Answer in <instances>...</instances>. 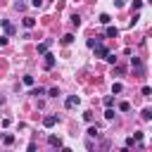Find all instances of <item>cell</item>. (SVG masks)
<instances>
[{
  "label": "cell",
  "instance_id": "277c9868",
  "mask_svg": "<svg viewBox=\"0 0 152 152\" xmlns=\"http://www.w3.org/2000/svg\"><path fill=\"white\" fill-rule=\"evenodd\" d=\"M0 26L5 28V33H7V36H12V33H14V26H12L7 19H2V21H0Z\"/></svg>",
  "mask_w": 152,
  "mask_h": 152
},
{
  "label": "cell",
  "instance_id": "9c48e42d",
  "mask_svg": "<svg viewBox=\"0 0 152 152\" xmlns=\"http://www.w3.org/2000/svg\"><path fill=\"white\" fill-rule=\"evenodd\" d=\"M50 43H52V40H43V43L38 45V52H40V55H45V52H48V48H50Z\"/></svg>",
  "mask_w": 152,
  "mask_h": 152
},
{
  "label": "cell",
  "instance_id": "f546056e",
  "mask_svg": "<svg viewBox=\"0 0 152 152\" xmlns=\"http://www.w3.org/2000/svg\"><path fill=\"white\" fill-rule=\"evenodd\" d=\"M147 2H150V5H152V0H147Z\"/></svg>",
  "mask_w": 152,
  "mask_h": 152
},
{
  "label": "cell",
  "instance_id": "7a4b0ae2",
  "mask_svg": "<svg viewBox=\"0 0 152 152\" xmlns=\"http://www.w3.org/2000/svg\"><path fill=\"white\" fill-rule=\"evenodd\" d=\"M78 102H81V97H78V95H69V97L64 100V104H66V109H71V107H76Z\"/></svg>",
  "mask_w": 152,
  "mask_h": 152
},
{
  "label": "cell",
  "instance_id": "30bf717a",
  "mask_svg": "<svg viewBox=\"0 0 152 152\" xmlns=\"http://www.w3.org/2000/svg\"><path fill=\"white\" fill-rule=\"evenodd\" d=\"M21 81H24V86H28V88H33V86H36V78H33V76H28V74H26Z\"/></svg>",
  "mask_w": 152,
  "mask_h": 152
},
{
  "label": "cell",
  "instance_id": "484cf974",
  "mask_svg": "<svg viewBox=\"0 0 152 152\" xmlns=\"http://www.w3.org/2000/svg\"><path fill=\"white\" fill-rule=\"evenodd\" d=\"M114 104V97H104V107H112Z\"/></svg>",
  "mask_w": 152,
  "mask_h": 152
},
{
  "label": "cell",
  "instance_id": "603a6c76",
  "mask_svg": "<svg viewBox=\"0 0 152 152\" xmlns=\"http://www.w3.org/2000/svg\"><path fill=\"white\" fill-rule=\"evenodd\" d=\"M48 95H50V97H57V95H59V88H50Z\"/></svg>",
  "mask_w": 152,
  "mask_h": 152
},
{
  "label": "cell",
  "instance_id": "3957f363",
  "mask_svg": "<svg viewBox=\"0 0 152 152\" xmlns=\"http://www.w3.org/2000/svg\"><path fill=\"white\" fill-rule=\"evenodd\" d=\"M43 64H45V69L50 71V69L55 66V55H50V52H45V62H43Z\"/></svg>",
  "mask_w": 152,
  "mask_h": 152
},
{
  "label": "cell",
  "instance_id": "2e32d148",
  "mask_svg": "<svg viewBox=\"0 0 152 152\" xmlns=\"http://www.w3.org/2000/svg\"><path fill=\"white\" fill-rule=\"evenodd\" d=\"M88 135H90V138H97V135H100L97 126H90V128H88Z\"/></svg>",
  "mask_w": 152,
  "mask_h": 152
},
{
  "label": "cell",
  "instance_id": "ffe728a7",
  "mask_svg": "<svg viewBox=\"0 0 152 152\" xmlns=\"http://www.w3.org/2000/svg\"><path fill=\"white\" fill-rule=\"evenodd\" d=\"M104 119H107V121H109V119H114V109H112V107H107V112H104Z\"/></svg>",
  "mask_w": 152,
  "mask_h": 152
},
{
  "label": "cell",
  "instance_id": "6da1fadb",
  "mask_svg": "<svg viewBox=\"0 0 152 152\" xmlns=\"http://www.w3.org/2000/svg\"><path fill=\"white\" fill-rule=\"evenodd\" d=\"M93 50H95V57H102V59H104V57L109 55V50H107V48H104L102 43H97V45H95Z\"/></svg>",
  "mask_w": 152,
  "mask_h": 152
},
{
  "label": "cell",
  "instance_id": "e0dca14e",
  "mask_svg": "<svg viewBox=\"0 0 152 152\" xmlns=\"http://www.w3.org/2000/svg\"><path fill=\"white\" fill-rule=\"evenodd\" d=\"M97 21H100V24H109L112 19H109V14H100V19H97Z\"/></svg>",
  "mask_w": 152,
  "mask_h": 152
},
{
  "label": "cell",
  "instance_id": "4316f807",
  "mask_svg": "<svg viewBox=\"0 0 152 152\" xmlns=\"http://www.w3.org/2000/svg\"><path fill=\"white\" fill-rule=\"evenodd\" d=\"M135 145V138H126V147H133Z\"/></svg>",
  "mask_w": 152,
  "mask_h": 152
},
{
  "label": "cell",
  "instance_id": "9a60e30c",
  "mask_svg": "<svg viewBox=\"0 0 152 152\" xmlns=\"http://www.w3.org/2000/svg\"><path fill=\"white\" fill-rule=\"evenodd\" d=\"M2 142H5V145H12V142H14V135H12V133H5V135H2Z\"/></svg>",
  "mask_w": 152,
  "mask_h": 152
},
{
  "label": "cell",
  "instance_id": "f1b7e54d",
  "mask_svg": "<svg viewBox=\"0 0 152 152\" xmlns=\"http://www.w3.org/2000/svg\"><path fill=\"white\" fill-rule=\"evenodd\" d=\"M0 45H7V36H0Z\"/></svg>",
  "mask_w": 152,
  "mask_h": 152
},
{
  "label": "cell",
  "instance_id": "5b68a950",
  "mask_svg": "<svg viewBox=\"0 0 152 152\" xmlns=\"http://www.w3.org/2000/svg\"><path fill=\"white\" fill-rule=\"evenodd\" d=\"M48 145H50V147H62V140H59L57 135H48Z\"/></svg>",
  "mask_w": 152,
  "mask_h": 152
},
{
  "label": "cell",
  "instance_id": "7402d4cb",
  "mask_svg": "<svg viewBox=\"0 0 152 152\" xmlns=\"http://www.w3.org/2000/svg\"><path fill=\"white\" fill-rule=\"evenodd\" d=\"M121 90H124L121 83H114V86H112V93H121Z\"/></svg>",
  "mask_w": 152,
  "mask_h": 152
},
{
  "label": "cell",
  "instance_id": "ba28073f",
  "mask_svg": "<svg viewBox=\"0 0 152 152\" xmlns=\"http://www.w3.org/2000/svg\"><path fill=\"white\" fill-rule=\"evenodd\" d=\"M119 36V28L116 26H107V38H116Z\"/></svg>",
  "mask_w": 152,
  "mask_h": 152
},
{
  "label": "cell",
  "instance_id": "4fadbf2b",
  "mask_svg": "<svg viewBox=\"0 0 152 152\" xmlns=\"http://www.w3.org/2000/svg\"><path fill=\"white\" fill-rule=\"evenodd\" d=\"M31 95H36V97H38V95H45V88H40V86H33V88H31Z\"/></svg>",
  "mask_w": 152,
  "mask_h": 152
},
{
  "label": "cell",
  "instance_id": "ac0fdd59",
  "mask_svg": "<svg viewBox=\"0 0 152 152\" xmlns=\"http://www.w3.org/2000/svg\"><path fill=\"white\" fill-rule=\"evenodd\" d=\"M71 40H74V36H71V33H66V36H62V43H64V45H69Z\"/></svg>",
  "mask_w": 152,
  "mask_h": 152
},
{
  "label": "cell",
  "instance_id": "52a82bcc",
  "mask_svg": "<svg viewBox=\"0 0 152 152\" xmlns=\"http://www.w3.org/2000/svg\"><path fill=\"white\" fill-rule=\"evenodd\" d=\"M55 124H57V116H45V119H43V126H45V128H52Z\"/></svg>",
  "mask_w": 152,
  "mask_h": 152
},
{
  "label": "cell",
  "instance_id": "83f0119b",
  "mask_svg": "<svg viewBox=\"0 0 152 152\" xmlns=\"http://www.w3.org/2000/svg\"><path fill=\"white\" fill-rule=\"evenodd\" d=\"M31 5H33V7H40V5H43V0H31Z\"/></svg>",
  "mask_w": 152,
  "mask_h": 152
},
{
  "label": "cell",
  "instance_id": "8992f818",
  "mask_svg": "<svg viewBox=\"0 0 152 152\" xmlns=\"http://www.w3.org/2000/svg\"><path fill=\"white\" fill-rule=\"evenodd\" d=\"M140 119H142V121H152V107H145V109L140 112Z\"/></svg>",
  "mask_w": 152,
  "mask_h": 152
},
{
  "label": "cell",
  "instance_id": "8fae6325",
  "mask_svg": "<svg viewBox=\"0 0 152 152\" xmlns=\"http://www.w3.org/2000/svg\"><path fill=\"white\" fill-rule=\"evenodd\" d=\"M100 40H102L100 36H93V38H88V43H86V45H88V48H95V45H97Z\"/></svg>",
  "mask_w": 152,
  "mask_h": 152
},
{
  "label": "cell",
  "instance_id": "5bb4252c",
  "mask_svg": "<svg viewBox=\"0 0 152 152\" xmlns=\"http://www.w3.org/2000/svg\"><path fill=\"white\" fill-rule=\"evenodd\" d=\"M24 26H26V28H33V26H36V19H31V17H24Z\"/></svg>",
  "mask_w": 152,
  "mask_h": 152
},
{
  "label": "cell",
  "instance_id": "d4e9b609",
  "mask_svg": "<svg viewBox=\"0 0 152 152\" xmlns=\"http://www.w3.org/2000/svg\"><path fill=\"white\" fill-rule=\"evenodd\" d=\"M104 59H107V62H109V64H116V57H114V55H107V57H104Z\"/></svg>",
  "mask_w": 152,
  "mask_h": 152
},
{
  "label": "cell",
  "instance_id": "cb8c5ba5",
  "mask_svg": "<svg viewBox=\"0 0 152 152\" xmlns=\"http://www.w3.org/2000/svg\"><path fill=\"white\" fill-rule=\"evenodd\" d=\"M133 138H135V142H142V131H135Z\"/></svg>",
  "mask_w": 152,
  "mask_h": 152
},
{
  "label": "cell",
  "instance_id": "44dd1931",
  "mask_svg": "<svg viewBox=\"0 0 152 152\" xmlns=\"http://www.w3.org/2000/svg\"><path fill=\"white\" fill-rule=\"evenodd\" d=\"M71 24H74V26H81V17L74 14V17H71Z\"/></svg>",
  "mask_w": 152,
  "mask_h": 152
},
{
  "label": "cell",
  "instance_id": "d6986e66",
  "mask_svg": "<svg viewBox=\"0 0 152 152\" xmlns=\"http://www.w3.org/2000/svg\"><path fill=\"white\" fill-rule=\"evenodd\" d=\"M128 109H131L128 102H119V112H128Z\"/></svg>",
  "mask_w": 152,
  "mask_h": 152
},
{
  "label": "cell",
  "instance_id": "7c38bea8",
  "mask_svg": "<svg viewBox=\"0 0 152 152\" xmlns=\"http://www.w3.org/2000/svg\"><path fill=\"white\" fill-rule=\"evenodd\" d=\"M131 64H133L138 71H142V62H140V57H131Z\"/></svg>",
  "mask_w": 152,
  "mask_h": 152
}]
</instances>
